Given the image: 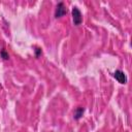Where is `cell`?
I'll use <instances>...</instances> for the list:
<instances>
[{
    "label": "cell",
    "mask_w": 132,
    "mask_h": 132,
    "mask_svg": "<svg viewBox=\"0 0 132 132\" xmlns=\"http://www.w3.org/2000/svg\"><path fill=\"white\" fill-rule=\"evenodd\" d=\"M34 52H35V57L36 58H38L40 55H41V48L40 47H35V50H34Z\"/></svg>",
    "instance_id": "obj_6"
},
{
    "label": "cell",
    "mask_w": 132,
    "mask_h": 132,
    "mask_svg": "<svg viewBox=\"0 0 132 132\" xmlns=\"http://www.w3.org/2000/svg\"><path fill=\"white\" fill-rule=\"evenodd\" d=\"M113 77H114L120 84H122V85H125V84H127V81H128L127 75L124 73V71H122V70H120V69H118V70H116V71L113 72Z\"/></svg>",
    "instance_id": "obj_3"
},
{
    "label": "cell",
    "mask_w": 132,
    "mask_h": 132,
    "mask_svg": "<svg viewBox=\"0 0 132 132\" xmlns=\"http://www.w3.org/2000/svg\"><path fill=\"white\" fill-rule=\"evenodd\" d=\"M0 57H1L3 60H8V59H9V55H8V53H7V51H6L5 48H2V50L0 51Z\"/></svg>",
    "instance_id": "obj_5"
},
{
    "label": "cell",
    "mask_w": 132,
    "mask_h": 132,
    "mask_svg": "<svg viewBox=\"0 0 132 132\" xmlns=\"http://www.w3.org/2000/svg\"><path fill=\"white\" fill-rule=\"evenodd\" d=\"M67 13V9L64 5L63 2H59L56 6V9H55V18L58 19V18H61L63 15H65Z\"/></svg>",
    "instance_id": "obj_2"
},
{
    "label": "cell",
    "mask_w": 132,
    "mask_h": 132,
    "mask_svg": "<svg viewBox=\"0 0 132 132\" xmlns=\"http://www.w3.org/2000/svg\"><path fill=\"white\" fill-rule=\"evenodd\" d=\"M72 20H73V24L75 26H79L82 22V15H81V12L80 10L76 7V6H73L72 7Z\"/></svg>",
    "instance_id": "obj_1"
},
{
    "label": "cell",
    "mask_w": 132,
    "mask_h": 132,
    "mask_svg": "<svg viewBox=\"0 0 132 132\" xmlns=\"http://www.w3.org/2000/svg\"><path fill=\"white\" fill-rule=\"evenodd\" d=\"M84 112H85V108L81 107V106H78V107L74 110V119H75V120H79V119L82 117Z\"/></svg>",
    "instance_id": "obj_4"
}]
</instances>
